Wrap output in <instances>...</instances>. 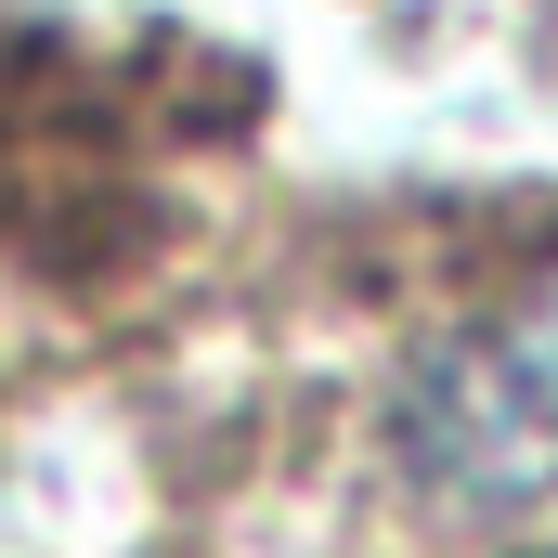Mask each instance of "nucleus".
<instances>
[{
    "mask_svg": "<svg viewBox=\"0 0 558 558\" xmlns=\"http://www.w3.org/2000/svg\"><path fill=\"white\" fill-rule=\"evenodd\" d=\"M390 468L416 520L494 546L558 507V286L454 325L390 403Z\"/></svg>",
    "mask_w": 558,
    "mask_h": 558,
    "instance_id": "f257e3e1",
    "label": "nucleus"
}]
</instances>
